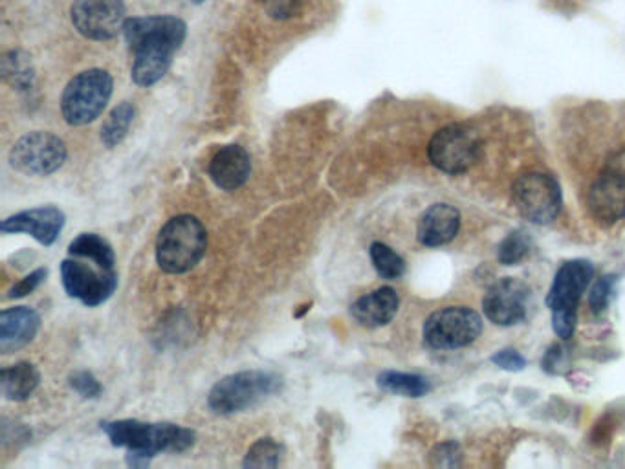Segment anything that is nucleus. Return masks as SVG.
Instances as JSON below:
<instances>
[{
    "mask_svg": "<svg viewBox=\"0 0 625 469\" xmlns=\"http://www.w3.org/2000/svg\"><path fill=\"white\" fill-rule=\"evenodd\" d=\"M123 35L134 55V83L138 87H153L171 68L173 57L186 41L187 26L173 15L129 17Z\"/></svg>",
    "mask_w": 625,
    "mask_h": 469,
    "instance_id": "1",
    "label": "nucleus"
},
{
    "mask_svg": "<svg viewBox=\"0 0 625 469\" xmlns=\"http://www.w3.org/2000/svg\"><path fill=\"white\" fill-rule=\"evenodd\" d=\"M101 429L116 448L127 449L134 468L147 466L158 453H184L197 442L195 431L176 424H147L140 420L103 422Z\"/></svg>",
    "mask_w": 625,
    "mask_h": 469,
    "instance_id": "2",
    "label": "nucleus"
},
{
    "mask_svg": "<svg viewBox=\"0 0 625 469\" xmlns=\"http://www.w3.org/2000/svg\"><path fill=\"white\" fill-rule=\"evenodd\" d=\"M208 248L204 224L191 215L169 220L156 239V261L165 273H186L202 261Z\"/></svg>",
    "mask_w": 625,
    "mask_h": 469,
    "instance_id": "3",
    "label": "nucleus"
},
{
    "mask_svg": "<svg viewBox=\"0 0 625 469\" xmlns=\"http://www.w3.org/2000/svg\"><path fill=\"white\" fill-rule=\"evenodd\" d=\"M283 380L266 371H242L224 376L209 391V409L217 415H235L279 393Z\"/></svg>",
    "mask_w": 625,
    "mask_h": 469,
    "instance_id": "4",
    "label": "nucleus"
},
{
    "mask_svg": "<svg viewBox=\"0 0 625 469\" xmlns=\"http://www.w3.org/2000/svg\"><path fill=\"white\" fill-rule=\"evenodd\" d=\"M114 81L107 70L90 68L77 74L66 85L61 98V112L68 125L81 127L101 116L112 98Z\"/></svg>",
    "mask_w": 625,
    "mask_h": 469,
    "instance_id": "5",
    "label": "nucleus"
},
{
    "mask_svg": "<svg viewBox=\"0 0 625 469\" xmlns=\"http://www.w3.org/2000/svg\"><path fill=\"white\" fill-rule=\"evenodd\" d=\"M593 273V266L587 261L565 262L550 286L547 305L552 310V325L560 338L569 339L574 334L578 305Z\"/></svg>",
    "mask_w": 625,
    "mask_h": 469,
    "instance_id": "6",
    "label": "nucleus"
},
{
    "mask_svg": "<svg viewBox=\"0 0 625 469\" xmlns=\"http://www.w3.org/2000/svg\"><path fill=\"white\" fill-rule=\"evenodd\" d=\"M483 153L481 134L470 125L453 123L440 129L429 142L431 164L448 175L466 173Z\"/></svg>",
    "mask_w": 625,
    "mask_h": 469,
    "instance_id": "7",
    "label": "nucleus"
},
{
    "mask_svg": "<svg viewBox=\"0 0 625 469\" xmlns=\"http://www.w3.org/2000/svg\"><path fill=\"white\" fill-rule=\"evenodd\" d=\"M61 279L66 294L88 308L103 305L118 288L116 268H105L98 262L74 255L61 262Z\"/></svg>",
    "mask_w": 625,
    "mask_h": 469,
    "instance_id": "8",
    "label": "nucleus"
},
{
    "mask_svg": "<svg viewBox=\"0 0 625 469\" xmlns=\"http://www.w3.org/2000/svg\"><path fill=\"white\" fill-rule=\"evenodd\" d=\"M483 332L479 314L466 306H448L431 314L424 325V339L431 349H461Z\"/></svg>",
    "mask_w": 625,
    "mask_h": 469,
    "instance_id": "9",
    "label": "nucleus"
},
{
    "mask_svg": "<svg viewBox=\"0 0 625 469\" xmlns=\"http://www.w3.org/2000/svg\"><path fill=\"white\" fill-rule=\"evenodd\" d=\"M66 145L52 132L35 131L22 136L11 147L10 164L15 171L28 176H48L66 162Z\"/></svg>",
    "mask_w": 625,
    "mask_h": 469,
    "instance_id": "10",
    "label": "nucleus"
},
{
    "mask_svg": "<svg viewBox=\"0 0 625 469\" xmlns=\"http://www.w3.org/2000/svg\"><path fill=\"white\" fill-rule=\"evenodd\" d=\"M512 200L521 217L534 224H549L560 215V186L552 176L543 173L519 176L512 187Z\"/></svg>",
    "mask_w": 625,
    "mask_h": 469,
    "instance_id": "11",
    "label": "nucleus"
},
{
    "mask_svg": "<svg viewBox=\"0 0 625 469\" xmlns=\"http://www.w3.org/2000/svg\"><path fill=\"white\" fill-rule=\"evenodd\" d=\"M70 19L83 37L92 41H110L123 32L129 17L121 0H74Z\"/></svg>",
    "mask_w": 625,
    "mask_h": 469,
    "instance_id": "12",
    "label": "nucleus"
},
{
    "mask_svg": "<svg viewBox=\"0 0 625 469\" xmlns=\"http://www.w3.org/2000/svg\"><path fill=\"white\" fill-rule=\"evenodd\" d=\"M528 295L527 284L512 277L501 279L484 295V314L499 327L516 325L527 316Z\"/></svg>",
    "mask_w": 625,
    "mask_h": 469,
    "instance_id": "13",
    "label": "nucleus"
},
{
    "mask_svg": "<svg viewBox=\"0 0 625 469\" xmlns=\"http://www.w3.org/2000/svg\"><path fill=\"white\" fill-rule=\"evenodd\" d=\"M65 228V213L54 206L28 209L2 220V233H28L43 246H52Z\"/></svg>",
    "mask_w": 625,
    "mask_h": 469,
    "instance_id": "14",
    "label": "nucleus"
},
{
    "mask_svg": "<svg viewBox=\"0 0 625 469\" xmlns=\"http://www.w3.org/2000/svg\"><path fill=\"white\" fill-rule=\"evenodd\" d=\"M589 208L602 224H615L625 217V178L618 173L600 176L589 193Z\"/></svg>",
    "mask_w": 625,
    "mask_h": 469,
    "instance_id": "15",
    "label": "nucleus"
},
{
    "mask_svg": "<svg viewBox=\"0 0 625 469\" xmlns=\"http://www.w3.org/2000/svg\"><path fill=\"white\" fill-rule=\"evenodd\" d=\"M252 173L250 154L241 145H226L217 151L209 164V176L224 191H237Z\"/></svg>",
    "mask_w": 625,
    "mask_h": 469,
    "instance_id": "16",
    "label": "nucleus"
},
{
    "mask_svg": "<svg viewBox=\"0 0 625 469\" xmlns=\"http://www.w3.org/2000/svg\"><path fill=\"white\" fill-rule=\"evenodd\" d=\"M41 317L28 306L8 308L0 314V352L11 354L26 347L37 336Z\"/></svg>",
    "mask_w": 625,
    "mask_h": 469,
    "instance_id": "17",
    "label": "nucleus"
},
{
    "mask_svg": "<svg viewBox=\"0 0 625 469\" xmlns=\"http://www.w3.org/2000/svg\"><path fill=\"white\" fill-rule=\"evenodd\" d=\"M461 228V213L450 204H435L418 220L417 237L424 246H444Z\"/></svg>",
    "mask_w": 625,
    "mask_h": 469,
    "instance_id": "18",
    "label": "nucleus"
},
{
    "mask_svg": "<svg viewBox=\"0 0 625 469\" xmlns=\"http://www.w3.org/2000/svg\"><path fill=\"white\" fill-rule=\"evenodd\" d=\"M400 299L393 288L384 286L371 294L363 295L351 306V314L362 327H385L398 312Z\"/></svg>",
    "mask_w": 625,
    "mask_h": 469,
    "instance_id": "19",
    "label": "nucleus"
},
{
    "mask_svg": "<svg viewBox=\"0 0 625 469\" xmlns=\"http://www.w3.org/2000/svg\"><path fill=\"white\" fill-rule=\"evenodd\" d=\"M41 383V374L35 365L28 361L15 363L0 374V389L6 400L10 402H24L32 396L33 391Z\"/></svg>",
    "mask_w": 625,
    "mask_h": 469,
    "instance_id": "20",
    "label": "nucleus"
},
{
    "mask_svg": "<svg viewBox=\"0 0 625 469\" xmlns=\"http://www.w3.org/2000/svg\"><path fill=\"white\" fill-rule=\"evenodd\" d=\"M68 255L85 257L105 268H116V255L109 240L99 237L96 233H81L77 239L72 240L68 246Z\"/></svg>",
    "mask_w": 625,
    "mask_h": 469,
    "instance_id": "21",
    "label": "nucleus"
},
{
    "mask_svg": "<svg viewBox=\"0 0 625 469\" xmlns=\"http://www.w3.org/2000/svg\"><path fill=\"white\" fill-rule=\"evenodd\" d=\"M136 118V107L131 101H123L114 107L107 121L101 127V142L107 149L118 147L131 131L132 121Z\"/></svg>",
    "mask_w": 625,
    "mask_h": 469,
    "instance_id": "22",
    "label": "nucleus"
},
{
    "mask_svg": "<svg viewBox=\"0 0 625 469\" xmlns=\"http://www.w3.org/2000/svg\"><path fill=\"white\" fill-rule=\"evenodd\" d=\"M378 385L387 393L400 394L407 398H420L429 393L431 385L424 376L409 372L385 371L378 376Z\"/></svg>",
    "mask_w": 625,
    "mask_h": 469,
    "instance_id": "23",
    "label": "nucleus"
},
{
    "mask_svg": "<svg viewBox=\"0 0 625 469\" xmlns=\"http://www.w3.org/2000/svg\"><path fill=\"white\" fill-rule=\"evenodd\" d=\"M285 457V448L274 438L266 437L253 444L246 459L244 468H277Z\"/></svg>",
    "mask_w": 625,
    "mask_h": 469,
    "instance_id": "24",
    "label": "nucleus"
},
{
    "mask_svg": "<svg viewBox=\"0 0 625 469\" xmlns=\"http://www.w3.org/2000/svg\"><path fill=\"white\" fill-rule=\"evenodd\" d=\"M371 261H373L374 270L378 272L380 277L384 279H398L406 272V262L396 253L393 248H389L384 242H373L371 244Z\"/></svg>",
    "mask_w": 625,
    "mask_h": 469,
    "instance_id": "25",
    "label": "nucleus"
},
{
    "mask_svg": "<svg viewBox=\"0 0 625 469\" xmlns=\"http://www.w3.org/2000/svg\"><path fill=\"white\" fill-rule=\"evenodd\" d=\"M2 72L6 81L19 90H26L32 87L33 68L32 61L28 55L22 54L19 50H11L2 59Z\"/></svg>",
    "mask_w": 625,
    "mask_h": 469,
    "instance_id": "26",
    "label": "nucleus"
},
{
    "mask_svg": "<svg viewBox=\"0 0 625 469\" xmlns=\"http://www.w3.org/2000/svg\"><path fill=\"white\" fill-rule=\"evenodd\" d=\"M528 250H530V242H528L527 233L514 231L503 240L499 248V261L512 266L516 262L523 261L527 257Z\"/></svg>",
    "mask_w": 625,
    "mask_h": 469,
    "instance_id": "27",
    "label": "nucleus"
},
{
    "mask_svg": "<svg viewBox=\"0 0 625 469\" xmlns=\"http://www.w3.org/2000/svg\"><path fill=\"white\" fill-rule=\"evenodd\" d=\"M305 0H263L264 11L275 21H286L296 17Z\"/></svg>",
    "mask_w": 625,
    "mask_h": 469,
    "instance_id": "28",
    "label": "nucleus"
},
{
    "mask_svg": "<svg viewBox=\"0 0 625 469\" xmlns=\"http://www.w3.org/2000/svg\"><path fill=\"white\" fill-rule=\"evenodd\" d=\"M70 385L83 398H98L99 394L103 393L101 383L96 380V376L92 372L88 371L74 372L70 376Z\"/></svg>",
    "mask_w": 625,
    "mask_h": 469,
    "instance_id": "29",
    "label": "nucleus"
},
{
    "mask_svg": "<svg viewBox=\"0 0 625 469\" xmlns=\"http://www.w3.org/2000/svg\"><path fill=\"white\" fill-rule=\"evenodd\" d=\"M615 283L616 277L611 275V277H602L598 283L594 284L593 290H591V299H589L593 312H596V314L604 312L607 305H609V297H611V292L615 288Z\"/></svg>",
    "mask_w": 625,
    "mask_h": 469,
    "instance_id": "30",
    "label": "nucleus"
},
{
    "mask_svg": "<svg viewBox=\"0 0 625 469\" xmlns=\"http://www.w3.org/2000/svg\"><path fill=\"white\" fill-rule=\"evenodd\" d=\"M46 275H48V270H46V268L35 270V272L30 273V275H26L19 283L13 284V288H11L6 297H8V299H19V297H26V295L32 294V292H35V290L44 283Z\"/></svg>",
    "mask_w": 625,
    "mask_h": 469,
    "instance_id": "31",
    "label": "nucleus"
},
{
    "mask_svg": "<svg viewBox=\"0 0 625 469\" xmlns=\"http://www.w3.org/2000/svg\"><path fill=\"white\" fill-rule=\"evenodd\" d=\"M492 361H494L495 365H499L501 369H506V371H521L527 365V361L521 354H517L516 350L510 349L501 350L499 354H495Z\"/></svg>",
    "mask_w": 625,
    "mask_h": 469,
    "instance_id": "32",
    "label": "nucleus"
},
{
    "mask_svg": "<svg viewBox=\"0 0 625 469\" xmlns=\"http://www.w3.org/2000/svg\"><path fill=\"white\" fill-rule=\"evenodd\" d=\"M195 4H202V2H206V0H193Z\"/></svg>",
    "mask_w": 625,
    "mask_h": 469,
    "instance_id": "33",
    "label": "nucleus"
}]
</instances>
